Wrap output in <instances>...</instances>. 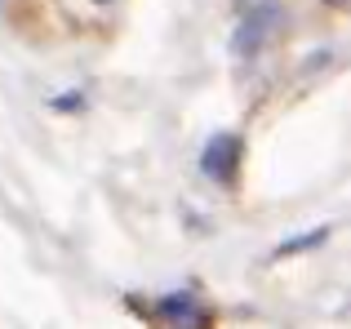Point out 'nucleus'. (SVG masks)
<instances>
[{
	"instance_id": "nucleus-3",
	"label": "nucleus",
	"mask_w": 351,
	"mask_h": 329,
	"mask_svg": "<svg viewBox=\"0 0 351 329\" xmlns=\"http://www.w3.org/2000/svg\"><path fill=\"white\" fill-rule=\"evenodd\" d=\"M329 241V227H316V232H298V236H289V241H280L271 254H267V263H285V258H298V254H311V249H320V245Z\"/></svg>"
},
{
	"instance_id": "nucleus-6",
	"label": "nucleus",
	"mask_w": 351,
	"mask_h": 329,
	"mask_svg": "<svg viewBox=\"0 0 351 329\" xmlns=\"http://www.w3.org/2000/svg\"><path fill=\"white\" fill-rule=\"evenodd\" d=\"M325 5H338V9H343V5H351V0H325Z\"/></svg>"
},
{
	"instance_id": "nucleus-7",
	"label": "nucleus",
	"mask_w": 351,
	"mask_h": 329,
	"mask_svg": "<svg viewBox=\"0 0 351 329\" xmlns=\"http://www.w3.org/2000/svg\"><path fill=\"white\" fill-rule=\"evenodd\" d=\"M98 5H107V0H98Z\"/></svg>"
},
{
	"instance_id": "nucleus-5",
	"label": "nucleus",
	"mask_w": 351,
	"mask_h": 329,
	"mask_svg": "<svg viewBox=\"0 0 351 329\" xmlns=\"http://www.w3.org/2000/svg\"><path fill=\"white\" fill-rule=\"evenodd\" d=\"M80 103H85L80 94H62V98H53V112H76Z\"/></svg>"
},
{
	"instance_id": "nucleus-1",
	"label": "nucleus",
	"mask_w": 351,
	"mask_h": 329,
	"mask_svg": "<svg viewBox=\"0 0 351 329\" xmlns=\"http://www.w3.org/2000/svg\"><path fill=\"white\" fill-rule=\"evenodd\" d=\"M240 160H245V138H240V134H214V138L205 143V151H200V169H205V178L223 182V187H236Z\"/></svg>"
},
{
	"instance_id": "nucleus-4",
	"label": "nucleus",
	"mask_w": 351,
	"mask_h": 329,
	"mask_svg": "<svg viewBox=\"0 0 351 329\" xmlns=\"http://www.w3.org/2000/svg\"><path fill=\"white\" fill-rule=\"evenodd\" d=\"M160 316H169V321H182V325H200V321H205V312H200V307L191 303L187 294L165 298V303H160Z\"/></svg>"
},
{
	"instance_id": "nucleus-2",
	"label": "nucleus",
	"mask_w": 351,
	"mask_h": 329,
	"mask_svg": "<svg viewBox=\"0 0 351 329\" xmlns=\"http://www.w3.org/2000/svg\"><path fill=\"white\" fill-rule=\"evenodd\" d=\"M271 23H276V5H258V9H249L245 23L236 27V53H240V58H254L258 45H263V40H267V32H271Z\"/></svg>"
}]
</instances>
